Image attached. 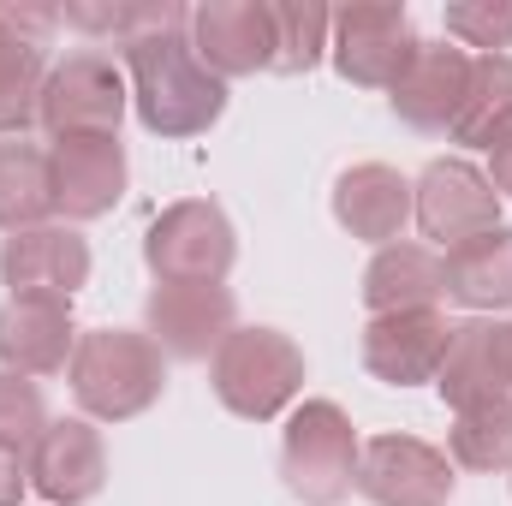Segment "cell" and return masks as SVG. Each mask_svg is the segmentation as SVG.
I'll list each match as a JSON object with an SVG mask.
<instances>
[{"instance_id": "cell-15", "label": "cell", "mask_w": 512, "mask_h": 506, "mask_svg": "<svg viewBox=\"0 0 512 506\" xmlns=\"http://www.w3.org/2000/svg\"><path fill=\"white\" fill-rule=\"evenodd\" d=\"M453 346V322L441 310H399L364 322V370L387 387H417L435 381Z\"/></svg>"}, {"instance_id": "cell-13", "label": "cell", "mask_w": 512, "mask_h": 506, "mask_svg": "<svg viewBox=\"0 0 512 506\" xmlns=\"http://www.w3.org/2000/svg\"><path fill=\"white\" fill-rule=\"evenodd\" d=\"M30 465V489L54 506H84L102 495L108 483V447L102 429L90 417H60L36 435V447L24 453Z\"/></svg>"}, {"instance_id": "cell-20", "label": "cell", "mask_w": 512, "mask_h": 506, "mask_svg": "<svg viewBox=\"0 0 512 506\" xmlns=\"http://www.w3.org/2000/svg\"><path fill=\"white\" fill-rule=\"evenodd\" d=\"M334 221L364 239V245H399L405 221H411V179L387 161H358L340 173L334 185Z\"/></svg>"}, {"instance_id": "cell-27", "label": "cell", "mask_w": 512, "mask_h": 506, "mask_svg": "<svg viewBox=\"0 0 512 506\" xmlns=\"http://www.w3.org/2000/svg\"><path fill=\"white\" fill-rule=\"evenodd\" d=\"M447 42L507 54L512 48V0H453L447 6Z\"/></svg>"}, {"instance_id": "cell-5", "label": "cell", "mask_w": 512, "mask_h": 506, "mask_svg": "<svg viewBox=\"0 0 512 506\" xmlns=\"http://www.w3.org/2000/svg\"><path fill=\"white\" fill-rule=\"evenodd\" d=\"M143 262H149L155 280H173V286H221L239 262V233H233L221 203L185 197V203H167L149 221Z\"/></svg>"}, {"instance_id": "cell-28", "label": "cell", "mask_w": 512, "mask_h": 506, "mask_svg": "<svg viewBox=\"0 0 512 506\" xmlns=\"http://www.w3.org/2000/svg\"><path fill=\"white\" fill-rule=\"evenodd\" d=\"M42 429H48L42 387H36L30 376H12V370H0V447H18V453H30Z\"/></svg>"}, {"instance_id": "cell-1", "label": "cell", "mask_w": 512, "mask_h": 506, "mask_svg": "<svg viewBox=\"0 0 512 506\" xmlns=\"http://www.w3.org/2000/svg\"><path fill=\"white\" fill-rule=\"evenodd\" d=\"M191 12L173 6L155 30H137L126 48V78H131V108L143 131L155 137H203L227 114V78H215L197 48H191Z\"/></svg>"}, {"instance_id": "cell-30", "label": "cell", "mask_w": 512, "mask_h": 506, "mask_svg": "<svg viewBox=\"0 0 512 506\" xmlns=\"http://www.w3.org/2000/svg\"><path fill=\"white\" fill-rule=\"evenodd\" d=\"M489 185H495L501 197H512V137L489 149Z\"/></svg>"}, {"instance_id": "cell-10", "label": "cell", "mask_w": 512, "mask_h": 506, "mask_svg": "<svg viewBox=\"0 0 512 506\" xmlns=\"http://www.w3.org/2000/svg\"><path fill=\"white\" fill-rule=\"evenodd\" d=\"M453 483V459L417 435H376L358 453V495L370 506H447Z\"/></svg>"}, {"instance_id": "cell-14", "label": "cell", "mask_w": 512, "mask_h": 506, "mask_svg": "<svg viewBox=\"0 0 512 506\" xmlns=\"http://www.w3.org/2000/svg\"><path fill=\"white\" fill-rule=\"evenodd\" d=\"M465 84H471V54L447 36H417V48H411L405 72L393 78L387 102L411 131H447L459 120Z\"/></svg>"}, {"instance_id": "cell-11", "label": "cell", "mask_w": 512, "mask_h": 506, "mask_svg": "<svg viewBox=\"0 0 512 506\" xmlns=\"http://www.w3.org/2000/svg\"><path fill=\"white\" fill-rule=\"evenodd\" d=\"M48 179H54V215L102 221L126 197V179H131L126 143L120 137H54Z\"/></svg>"}, {"instance_id": "cell-16", "label": "cell", "mask_w": 512, "mask_h": 506, "mask_svg": "<svg viewBox=\"0 0 512 506\" xmlns=\"http://www.w3.org/2000/svg\"><path fill=\"white\" fill-rule=\"evenodd\" d=\"M90 280V245L78 227H30L0 245V286L12 298H66Z\"/></svg>"}, {"instance_id": "cell-2", "label": "cell", "mask_w": 512, "mask_h": 506, "mask_svg": "<svg viewBox=\"0 0 512 506\" xmlns=\"http://www.w3.org/2000/svg\"><path fill=\"white\" fill-rule=\"evenodd\" d=\"M66 381H72V399L90 423H131L161 399L167 358L137 328H90V334H78Z\"/></svg>"}, {"instance_id": "cell-25", "label": "cell", "mask_w": 512, "mask_h": 506, "mask_svg": "<svg viewBox=\"0 0 512 506\" xmlns=\"http://www.w3.org/2000/svg\"><path fill=\"white\" fill-rule=\"evenodd\" d=\"M447 459L465 471H512V399H483L453 411Z\"/></svg>"}, {"instance_id": "cell-17", "label": "cell", "mask_w": 512, "mask_h": 506, "mask_svg": "<svg viewBox=\"0 0 512 506\" xmlns=\"http://www.w3.org/2000/svg\"><path fill=\"white\" fill-rule=\"evenodd\" d=\"M78 352L66 298H6L0 304V370L12 376H60Z\"/></svg>"}, {"instance_id": "cell-26", "label": "cell", "mask_w": 512, "mask_h": 506, "mask_svg": "<svg viewBox=\"0 0 512 506\" xmlns=\"http://www.w3.org/2000/svg\"><path fill=\"white\" fill-rule=\"evenodd\" d=\"M274 12V72L280 78H304L334 36V12L316 0H268Z\"/></svg>"}, {"instance_id": "cell-9", "label": "cell", "mask_w": 512, "mask_h": 506, "mask_svg": "<svg viewBox=\"0 0 512 506\" xmlns=\"http://www.w3.org/2000/svg\"><path fill=\"white\" fill-rule=\"evenodd\" d=\"M239 304L227 286H173V280H155L149 298H143V334L161 346V358H179V364H203L221 352V340L239 328L233 322Z\"/></svg>"}, {"instance_id": "cell-12", "label": "cell", "mask_w": 512, "mask_h": 506, "mask_svg": "<svg viewBox=\"0 0 512 506\" xmlns=\"http://www.w3.org/2000/svg\"><path fill=\"white\" fill-rule=\"evenodd\" d=\"M191 48L215 78L274 72V12L268 0H203L191 6Z\"/></svg>"}, {"instance_id": "cell-18", "label": "cell", "mask_w": 512, "mask_h": 506, "mask_svg": "<svg viewBox=\"0 0 512 506\" xmlns=\"http://www.w3.org/2000/svg\"><path fill=\"white\" fill-rule=\"evenodd\" d=\"M435 387L453 411L483 399H512V322H483V316L459 322Z\"/></svg>"}, {"instance_id": "cell-3", "label": "cell", "mask_w": 512, "mask_h": 506, "mask_svg": "<svg viewBox=\"0 0 512 506\" xmlns=\"http://www.w3.org/2000/svg\"><path fill=\"white\" fill-rule=\"evenodd\" d=\"M209 381L233 417L274 423L304 393V352L280 328H233L221 340V352L209 358Z\"/></svg>"}, {"instance_id": "cell-22", "label": "cell", "mask_w": 512, "mask_h": 506, "mask_svg": "<svg viewBox=\"0 0 512 506\" xmlns=\"http://www.w3.org/2000/svg\"><path fill=\"white\" fill-rule=\"evenodd\" d=\"M447 137L465 149H495L512 137V54H471V84Z\"/></svg>"}, {"instance_id": "cell-7", "label": "cell", "mask_w": 512, "mask_h": 506, "mask_svg": "<svg viewBox=\"0 0 512 506\" xmlns=\"http://www.w3.org/2000/svg\"><path fill=\"white\" fill-rule=\"evenodd\" d=\"M411 221L423 227V239H435L441 251H459L465 239H483L501 227V191L489 185V173L465 155H441L423 167V179L411 185Z\"/></svg>"}, {"instance_id": "cell-19", "label": "cell", "mask_w": 512, "mask_h": 506, "mask_svg": "<svg viewBox=\"0 0 512 506\" xmlns=\"http://www.w3.org/2000/svg\"><path fill=\"white\" fill-rule=\"evenodd\" d=\"M48 12H12L6 6V30H0V137H24L36 126L42 108V84H48Z\"/></svg>"}, {"instance_id": "cell-8", "label": "cell", "mask_w": 512, "mask_h": 506, "mask_svg": "<svg viewBox=\"0 0 512 506\" xmlns=\"http://www.w3.org/2000/svg\"><path fill=\"white\" fill-rule=\"evenodd\" d=\"M411 48H417V30H411V12L399 0H352L334 12L328 54L340 66V78L358 90H393Z\"/></svg>"}, {"instance_id": "cell-4", "label": "cell", "mask_w": 512, "mask_h": 506, "mask_svg": "<svg viewBox=\"0 0 512 506\" xmlns=\"http://www.w3.org/2000/svg\"><path fill=\"white\" fill-rule=\"evenodd\" d=\"M358 429L334 399H304L280 435V477L298 501L334 506L358 489Z\"/></svg>"}, {"instance_id": "cell-6", "label": "cell", "mask_w": 512, "mask_h": 506, "mask_svg": "<svg viewBox=\"0 0 512 506\" xmlns=\"http://www.w3.org/2000/svg\"><path fill=\"white\" fill-rule=\"evenodd\" d=\"M126 102H131L126 72L108 54L78 48V54H66V60L48 66L36 126L48 131V137H120Z\"/></svg>"}, {"instance_id": "cell-23", "label": "cell", "mask_w": 512, "mask_h": 506, "mask_svg": "<svg viewBox=\"0 0 512 506\" xmlns=\"http://www.w3.org/2000/svg\"><path fill=\"white\" fill-rule=\"evenodd\" d=\"M447 262V298L465 310H512V227L465 239Z\"/></svg>"}, {"instance_id": "cell-21", "label": "cell", "mask_w": 512, "mask_h": 506, "mask_svg": "<svg viewBox=\"0 0 512 506\" xmlns=\"http://www.w3.org/2000/svg\"><path fill=\"white\" fill-rule=\"evenodd\" d=\"M447 298V262L429 245H382L364 268V310L399 316V310H435Z\"/></svg>"}, {"instance_id": "cell-31", "label": "cell", "mask_w": 512, "mask_h": 506, "mask_svg": "<svg viewBox=\"0 0 512 506\" xmlns=\"http://www.w3.org/2000/svg\"><path fill=\"white\" fill-rule=\"evenodd\" d=\"M0 30H6V6H0Z\"/></svg>"}, {"instance_id": "cell-29", "label": "cell", "mask_w": 512, "mask_h": 506, "mask_svg": "<svg viewBox=\"0 0 512 506\" xmlns=\"http://www.w3.org/2000/svg\"><path fill=\"white\" fill-rule=\"evenodd\" d=\"M24 489H30V465H24V453H18V447H0V506H18L24 501Z\"/></svg>"}, {"instance_id": "cell-24", "label": "cell", "mask_w": 512, "mask_h": 506, "mask_svg": "<svg viewBox=\"0 0 512 506\" xmlns=\"http://www.w3.org/2000/svg\"><path fill=\"white\" fill-rule=\"evenodd\" d=\"M48 215H54L48 149L30 137H0V227L30 233V227H48Z\"/></svg>"}]
</instances>
